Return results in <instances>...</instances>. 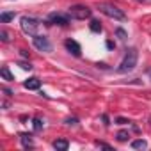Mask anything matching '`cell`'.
<instances>
[{
	"label": "cell",
	"mask_w": 151,
	"mask_h": 151,
	"mask_svg": "<svg viewBox=\"0 0 151 151\" xmlns=\"http://www.w3.org/2000/svg\"><path fill=\"white\" fill-rule=\"evenodd\" d=\"M39 25H41V22H39L37 18H34V16H23V18L20 20L22 30H23L25 34H29V36H36Z\"/></svg>",
	"instance_id": "3"
},
{
	"label": "cell",
	"mask_w": 151,
	"mask_h": 151,
	"mask_svg": "<svg viewBox=\"0 0 151 151\" xmlns=\"http://www.w3.org/2000/svg\"><path fill=\"white\" fill-rule=\"evenodd\" d=\"M101 119H103V124H105V126H109V124H110V123H109V116H107V114H103V116H101Z\"/></svg>",
	"instance_id": "24"
},
{
	"label": "cell",
	"mask_w": 151,
	"mask_h": 151,
	"mask_svg": "<svg viewBox=\"0 0 151 151\" xmlns=\"http://www.w3.org/2000/svg\"><path fill=\"white\" fill-rule=\"evenodd\" d=\"M68 14L73 18V20H87V18H91V14H93V11L87 7V6H71L69 9H68Z\"/></svg>",
	"instance_id": "4"
},
{
	"label": "cell",
	"mask_w": 151,
	"mask_h": 151,
	"mask_svg": "<svg viewBox=\"0 0 151 151\" xmlns=\"http://www.w3.org/2000/svg\"><path fill=\"white\" fill-rule=\"evenodd\" d=\"M18 66H20L22 69H25V71H30V69H32V64H30V62H18Z\"/></svg>",
	"instance_id": "20"
},
{
	"label": "cell",
	"mask_w": 151,
	"mask_h": 151,
	"mask_svg": "<svg viewBox=\"0 0 151 151\" xmlns=\"http://www.w3.org/2000/svg\"><path fill=\"white\" fill-rule=\"evenodd\" d=\"M2 107H4V109L7 110V109H9V101H4V103H2Z\"/></svg>",
	"instance_id": "27"
},
{
	"label": "cell",
	"mask_w": 151,
	"mask_h": 151,
	"mask_svg": "<svg viewBox=\"0 0 151 151\" xmlns=\"http://www.w3.org/2000/svg\"><path fill=\"white\" fill-rule=\"evenodd\" d=\"M66 124H68V126H77V124H78V119H77V117H68V119H66Z\"/></svg>",
	"instance_id": "19"
},
{
	"label": "cell",
	"mask_w": 151,
	"mask_h": 151,
	"mask_svg": "<svg viewBox=\"0 0 151 151\" xmlns=\"http://www.w3.org/2000/svg\"><path fill=\"white\" fill-rule=\"evenodd\" d=\"M116 137H117V140H119V142H124V140H128L130 133H128V132H124V130H121V132H117V135H116Z\"/></svg>",
	"instance_id": "15"
},
{
	"label": "cell",
	"mask_w": 151,
	"mask_h": 151,
	"mask_svg": "<svg viewBox=\"0 0 151 151\" xmlns=\"http://www.w3.org/2000/svg\"><path fill=\"white\" fill-rule=\"evenodd\" d=\"M116 36H117L121 41H126V37H128V34H126L124 29H116Z\"/></svg>",
	"instance_id": "16"
},
{
	"label": "cell",
	"mask_w": 151,
	"mask_h": 151,
	"mask_svg": "<svg viewBox=\"0 0 151 151\" xmlns=\"http://www.w3.org/2000/svg\"><path fill=\"white\" fill-rule=\"evenodd\" d=\"M0 75H2V78H4V80H7V82H13V80H14L13 73L9 71V68H7V66H4L2 69H0Z\"/></svg>",
	"instance_id": "11"
},
{
	"label": "cell",
	"mask_w": 151,
	"mask_h": 151,
	"mask_svg": "<svg viewBox=\"0 0 151 151\" xmlns=\"http://www.w3.org/2000/svg\"><path fill=\"white\" fill-rule=\"evenodd\" d=\"M73 18L69 14H62V13H50L46 16V25H60V27H66L69 25Z\"/></svg>",
	"instance_id": "5"
},
{
	"label": "cell",
	"mask_w": 151,
	"mask_h": 151,
	"mask_svg": "<svg viewBox=\"0 0 151 151\" xmlns=\"http://www.w3.org/2000/svg\"><path fill=\"white\" fill-rule=\"evenodd\" d=\"M98 11H100V13H103L105 16L114 18V20H119V22L126 20L124 11H123V9H119V7H117V6H114V4H109V2H100V4H98Z\"/></svg>",
	"instance_id": "2"
},
{
	"label": "cell",
	"mask_w": 151,
	"mask_h": 151,
	"mask_svg": "<svg viewBox=\"0 0 151 151\" xmlns=\"http://www.w3.org/2000/svg\"><path fill=\"white\" fill-rule=\"evenodd\" d=\"M23 87L29 89V91H37V89L41 87V80H39L37 77H30L29 80L23 82Z\"/></svg>",
	"instance_id": "8"
},
{
	"label": "cell",
	"mask_w": 151,
	"mask_h": 151,
	"mask_svg": "<svg viewBox=\"0 0 151 151\" xmlns=\"http://www.w3.org/2000/svg\"><path fill=\"white\" fill-rule=\"evenodd\" d=\"M94 144H96V146H98V147H103V149H109V151H110V149H112V146H109V144H107V142H101V140H96V142H94Z\"/></svg>",
	"instance_id": "21"
},
{
	"label": "cell",
	"mask_w": 151,
	"mask_h": 151,
	"mask_svg": "<svg viewBox=\"0 0 151 151\" xmlns=\"http://www.w3.org/2000/svg\"><path fill=\"white\" fill-rule=\"evenodd\" d=\"M128 123H130V121L124 119V117H117V119H116V124H128Z\"/></svg>",
	"instance_id": "22"
},
{
	"label": "cell",
	"mask_w": 151,
	"mask_h": 151,
	"mask_svg": "<svg viewBox=\"0 0 151 151\" xmlns=\"http://www.w3.org/2000/svg\"><path fill=\"white\" fill-rule=\"evenodd\" d=\"M14 16H16V13H2V14H0V22H2V23H9L11 20H14Z\"/></svg>",
	"instance_id": "14"
},
{
	"label": "cell",
	"mask_w": 151,
	"mask_h": 151,
	"mask_svg": "<svg viewBox=\"0 0 151 151\" xmlns=\"http://www.w3.org/2000/svg\"><path fill=\"white\" fill-rule=\"evenodd\" d=\"M137 60H139V52H137V48H126L124 57H123V60H121V64H119L117 71H119V73L133 71V69H135V66H137Z\"/></svg>",
	"instance_id": "1"
},
{
	"label": "cell",
	"mask_w": 151,
	"mask_h": 151,
	"mask_svg": "<svg viewBox=\"0 0 151 151\" xmlns=\"http://www.w3.org/2000/svg\"><path fill=\"white\" fill-rule=\"evenodd\" d=\"M89 29L93 30V32H101V22L100 20H91V23H89Z\"/></svg>",
	"instance_id": "13"
},
{
	"label": "cell",
	"mask_w": 151,
	"mask_h": 151,
	"mask_svg": "<svg viewBox=\"0 0 151 151\" xmlns=\"http://www.w3.org/2000/svg\"><path fill=\"white\" fill-rule=\"evenodd\" d=\"M2 91L6 93V96H9V98L13 96V91H11V89H7V87H2Z\"/></svg>",
	"instance_id": "23"
},
{
	"label": "cell",
	"mask_w": 151,
	"mask_h": 151,
	"mask_svg": "<svg viewBox=\"0 0 151 151\" xmlns=\"http://www.w3.org/2000/svg\"><path fill=\"white\" fill-rule=\"evenodd\" d=\"M32 124H34V130H36V132H41V130H43V121H41L39 117H34Z\"/></svg>",
	"instance_id": "17"
},
{
	"label": "cell",
	"mask_w": 151,
	"mask_h": 151,
	"mask_svg": "<svg viewBox=\"0 0 151 151\" xmlns=\"http://www.w3.org/2000/svg\"><path fill=\"white\" fill-rule=\"evenodd\" d=\"M0 39H2L4 43H9V41H11V36H9V32L2 29V30H0Z\"/></svg>",
	"instance_id": "18"
},
{
	"label": "cell",
	"mask_w": 151,
	"mask_h": 151,
	"mask_svg": "<svg viewBox=\"0 0 151 151\" xmlns=\"http://www.w3.org/2000/svg\"><path fill=\"white\" fill-rule=\"evenodd\" d=\"M32 43H34V46L39 50V52H46V53H50L52 50H53V46H52V43H50V39L46 37V36H32Z\"/></svg>",
	"instance_id": "6"
},
{
	"label": "cell",
	"mask_w": 151,
	"mask_h": 151,
	"mask_svg": "<svg viewBox=\"0 0 151 151\" xmlns=\"http://www.w3.org/2000/svg\"><path fill=\"white\" fill-rule=\"evenodd\" d=\"M132 147H133V149H146V147H147V142H146L144 139H137V140L132 142Z\"/></svg>",
	"instance_id": "12"
},
{
	"label": "cell",
	"mask_w": 151,
	"mask_h": 151,
	"mask_svg": "<svg viewBox=\"0 0 151 151\" xmlns=\"http://www.w3.org/2000/svg\"><path fill=\"white\" fill-rule=\"evenodd\" d=\"M20 140H22L23 147H34V140H32L30 133H20Z\"/></svg>",
	"instance_id": "10"
},
{
	"label": "cell",
	"mask_w": 151,
	"mask_h": 151,
	"mask_svg": "<svg viewBox=\"0 0 151 151\" xmlns=\"http://www.w3.org/2000/svg\"><path fill=\"white\" fill-rule=\"evenodd\" d=\"M20 53H22V57H25V59H29V57H30V53H29L27 50H20Z\"/></svg>",
	"instance_id": "25"
},
{
	"label": "cell",
	"mask_w": 151,
	"mask_h": 151,
	"mask_svg": "<svg viewBox=\"0 0 151 151\" xmlns=\"http://www.w3.org/2000/svg\"><path fill=\"white\" fill-rule=\"evenodd\" d=\"M64 46H66V50H68L73 57H80V55H82V46L75 41V39H66V41H64Z\"/></svg>",
	"instance_id": "7"
},
{
	"label": "cell",
	"mask_w": 151,
	"mask_h": 151,
	"mask_svg": "<svg viewBox=\"0 0 151 151\" xmlns=\"http://www.w3.org/2000/svg\"><path fill=\"white\" fill-rule=\"evenodd\" d=\"M139 2H144V0H139Z\"/></svg>",
	"instance_id": "28"
},
{
	"label": "cell",
	"mask_w": 151,
	"mask_h": 151,
	"mask_svg": "<svg viewBox=\"0 0 151 151\" xmlns=\"http://www.w3.org/2000/svg\"><path fill=\"white\" fill-rule=\"evenodd\" d=\"M52 146H53L57 151H66V149L69 147V142H68L66 139H55V140L52 142Z\"/></svg>",
	"instance_id": "9"
},
{
	"label": "cell",
	"mask_w": 151,
	"mask_h": 151,
	"mask_svg": "<svg viewBox=\"0 0 151 151\" xmlns=\"http://www.w3.org/2000/svg\"><path fill=\"white\" fill-rule=\"evenodd\" d=\"M114 46H116V45H114V43H112V41H107V48H110V50H112V48H114Z\"/></svg>",
	"instance_id": "26"
}]
</instances>
